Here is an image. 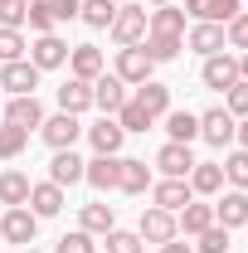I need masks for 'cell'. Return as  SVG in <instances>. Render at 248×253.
<instances>
[{
	"label": "cell",
	"mask_w": 248,
	"mask_h": 253,
	"mask_svg": "<svg viewBox=\"0 0 248 253\" xmlns=\"http://www.w3.org/2000/svg\"><path fill=\"white\" fill-rule=\"evenodd\" d=\"M234 141H239V151H248V117H239V131H234Z\"/></svg>",
	"instance_id": "f6af8a7d"
},
{
	"label": "cell",
	"mask_w": 248,
	"mask_h": 253,
	"mask_svg": "<svg viewBox=\"0 0 248 253\" xmlns=\"http://www.w3.org/2000/svg\"><path fill=\"white\" fill-rule=\"evenodd\" d=\"M234 131H239V117L229 112V107H209V112H200V136L209 141V146H229L234 141Z\"/></svg>",
	"instance_id": "277c9868"
},
{
	"label": "cell",
	"mask_w": 248,
	"mask_h": 253,
	"mask_svg": "<svg viewBox=\"0 0 248 253\" xmlns=\"http://www.w3.org/2000/svg\"><path fill=\"white\" fill-rule=\"evenodd\" d=\"M54 253H97V244H93V234L73 229V234H63V239H59V249H54Z\"/></svg>",
	"instance_id": "b9f144b4"
},
{
	"label": "cell",
	"mask_w": 248,
	"mask_h": 253,
	"mask_svg": "<svg viewBox=\"0 0 248 253\" xmlns=\"http://www.w3.org/2000/svg\"><path fill=\"white\" fill-rule=\"evenodd\" d=\"M30 63L44 73V68H59V63H68V44H63L59 34H39L30 44Z\"/></svg>",
	"instance_id": "9a60e30c"
},
{
	"label": "cell",
	"mask_w": 248,
	"mask_h": 253,
	"mask_svg": "<svg viewBox=\"0 0 248 253\" xmlns=\"http://www.w3.org/2000/svg\"><path fill=\"white\" fill-rule=\"evenodd\" d=\"M244 229H248V224H244Z\"/></svg>",
	"instance_id": "f5cc1de1"
},
{
	"label": "cell",
	"mask_w": 248,
	"mask_h": 253,
	"mask_svg": "<svg viewBox=\"0 0 248 253\" xmlns=\"http://www.w3.org/2000/svg\"><path fill=\"white\" fill-rule=\"evenodd\" d=\"M25 25H30L34 34H54V10H49V0H30V15H25Z\"/></svg>",
	"instance_id": "8d00e7d4"
},
{
	"label": "cell",
	"mask_w": 248,
	"mask_h": 253,
	"mask_svg": "<svg viewBox=\"0 0 248 253\" xmlns=\"http://www.w3.org/2000/svg\"><path fill=\"white\" fill-rule=\"evenodd\" d=\"M244 10V0H185V15H195L200 25H229Z\"/></svg>",
	"instance_id": "7c38bea8"
},
{
	"label": "cell",
	"mask_w": 248,
	"mask_h": 253,
	"mask_svg": "<svg viewBox=\"0 0 248 253\" xmlns=\"http://www.w3.org/2000/svg\"><path fill=\"white\" fill-rule=\"evenodd\" d=\"M161 253H195V249H190V244H180V234H175L170 244H161Z\"/></svg>",
	"instance_id": "bcb514c9"
},
{
	"label": "cell",
	"mask_w": 248,
	"mask_h": 253,
	"mask_svg": "<svg viewBox=\"0 0 248 253\" xmlns=\"http://www.w3.org/2000/svg\"><path fill=\"white\" fill-rule=\"evenodd\" d=\"M49 180H54V185H78V180H83V156H73V146H68V151H54Z\"/></svg>",
	"instance_id": "cb8c5ba5"
},
{
	"label": "cell",
	"mask_w": 248,
	"mask_h": 253,
	"mask_svg": "<svg viewBox=\"0 0 248 253\" xmlns=\"http://www.w3.org/2000/svg\"><path fill=\"white\" fill-rule=\"evenodd\" d=\"M39 136H44L54 151H68V146L83 136V122H78L73 112H54V117H44V122H39Z\"/></svg>",
	"instance_id": "5b68a950"
},
{
	"label": "cell",
	"mask_w": 248,
	"mask_h": 253,
	"mask_svg": "<svg viewBox=\"0 0 248 253\" xmlns=\"http://www.w3.org/2000/svg\"><path fill=\"white\" fill-rule=\"evenodd\" d=\"M136 234H141V244H156V249H161V244H170L180 229H175V214H170V210H156L151 205V210H141Z\"/></svg>",
	"instance_id": "8992f818"
},
{
	"label": "cell",
	"mask_w": 248,
	"mask_h": 253,
	"mask_svg": "<svg viewBox=\"0 0 248 253\" xmlns=\"http://www.w3.org/2000/svg\"><path fill=\"white\" fill-rule=\"evenodd\" d=\"M25 141H30V131H20V126L0 122V161H15L25 151Z\"/></svg>",
	"instance_id": "e575fe53"
},
{
	"label": "cell",
	"mask_w": 248,
	"mask_h": 253,
	"mask_svg": "<svg viewBox=\"0 0 248 253\" xmlns=\"http://www.w3.org/2000/svg\"><path fill=\"white\" fill-rule=\"evenodd\" d=\"M146 5H175V0H146Z\"/></svg>",
	"instance_id": "c3c4849f"
},
{
	"label": "cell",
	"mask_w": 248,
	"mask_h": 253,
	"mask_svg": "<svg viewBox=\"0 0 248 253\" xmlns=\"http://www.w3.org/2000/svg\"><path fill=\"white\" fill-rule=\"evenodd\" d=\"M141 49H146V59H151V63H170L180 49H185V34H146Z\"/></svg>",
	"instance_id": "484cf974"
},
{
	"label": "cell",
	"mask_w": 248,
	"mask_h": 253,
	"mask_svg": "<svg viewBox=\"0 0 248 253\" xmlns=\"http://www.w3.org/2000/svg\"><path fill=\"white\" fill-rule=\"evenodd\" d=\"M151 200H156V210L180 214L190 200H195V190H190V180H161V185H151Z\"/></svg>",
	"instance_id": "e0dca14e"
},
{
	"label": "cell",
	"mask_w": 248,
	"mask_h": 253,
	"mask_svg": "<svg viewBox=\"0 0 248 253\" xmlns=\"http://www.w3.org/2000/svg\"><path fill=\"white\" fill-rule=\"evenodd\" d=\"M34 234H39V219H34V210H25V205L5 210V219H0V244H25V249H30Z\"/></svg>",
	"instance_id": "3957f363"
},
{
	"label": "cell",
	"mask_w": 248,
	"mask_h": 253,
	"mask_svg": "<svg viewBox=\"0 0 248 253\" xmlns=\"http://www.w3.org/2000/svg\"><path fill=\"white\" fill-rule=\"evenodd\" d=\"M88 107H93V83L68 78V83L59 88V112H73V117H78V112H88Z\"/></svg>",
	"instance_id": "603a6c76"
},
{
	"label": "cell",
	"mask_w": 248,
	"mask_h": 253,
	"mask_svg": "<svg viewBox=\"0 0 248 253\" xmlns=\"http://www.w3.org/2000/svg\"><path fill=\"white\" fill-rule=\"evenodd\" d=\"M224 44H229V49H248V10H239V15L224 25Z\"/></svg>",
	"instance_id": "60d3db41"
},
{
	"label": "cell",
	"mask_w": 248,
	"mask_h": 253,
	"mask_svg": "<svg viewBox=\"0 0 248 253\" xmlns=\"http://www.w3.org/2000/svg\"><path fill=\"white\" fill-rule=\"evenodd\" d=\"M102 244H107V253H141V234L136 229H107Z\"/></svg>",
	"instance_id": "836d02e7"
},
{
	"label": "cell",
	"mask_w": 248,
	"mask_h": 253,
	"mask_svg": "<svg viewBox=\"0 0 248 253\" xmlns=\"http://www.w3.org/2000/svg\"><path fill=\"white\" fill-rule=\"evenodd\" d=\"M156 166H161L165 180H185L190 170H195V156H190V146H180V141H165L156 151Z\"/></svg>",
	"instance_id": "4fadbf2b"
},
{
	"label": "cell",
	"mask_w": 248,
	"mask_h": 253,
	"mask_svg": "<svg viewBox=\"0 0 248 253\" xmlns=\"http://www.w3.org/2000/svg\"><path fill=\"white\" fill-rule=\"evenodd\" d=\"M49 10H54V20H78L83 0H49Z\"/></svg>",
	"instance_id": "ee69618b"
},
{
	"label": "cell",
	"mask_w": 248,
	"mask_h": 253,
	"mask_svg": "<svg viewBox=\"0 0 248 253\" xmlns=\"http://www.w3.org/2000/svg\"><path fill=\"white\" fill-rule=\"evenodd\" d=\"M117 5H122V0H117Z\"/></svg>",
	"instance_id": "816d5d0a"
},
{
	"label": "cell",
	"mask_w": 248,
	"mask_h": 253,
	"mask_svg": "<svg viewBox=\"0 0 248 253\" xmlns=\"http://www.w3.org/2000/svg\"><path fill=\"white\" fill-rule=\"evenodd\" d=\"M200 239V253H229V229L224 224H209L205 234H195Z\"/></svg>",
	"instance_id": "ab89813d"
},
{
	"label": "cell",
	"mask_w": 248,
	"mask_h": 253,
	"mask_svg": "<svg viewBox=\"0 0 248 253\" xmlns=\"http://www.w3.org/2000/svg\"><path fill=\"white\" fill-rule=\"evenodd\" d=\"M214 224H224V229H244V224H248V190H219Z\"/></svg>",
	"instance_id": "8fae6325"
},
{
	"label": "cell",
	"mask_w": 248,
	"mask_h": 253,
	"mask_svg": "<svg viewBox=\"0 0 248 253\" xmlns=\"http://www.w3.org/2000/svg\"><path fill=\"white\" fill-rule=\"evenodd\" d=\"M0 117H5V102H0Z\"/></svg>",
	"instance_id": "681fc988"
},
{
	"label": "cell",
	"mask_w": 248,
	"mask_h": 253,
	"mask_svg": "<svg viewBox=\"0 0 248 253\" xmlns=\"http://www.w3.org/2000/svg\"><path fill=\"white\" fill-rule=\"evenodd\" d=\"M117 190H122V195H146V190H151V166H146V161H136V156H122Z\"/></svg>",
	"instance_id": "d6986e66"
},
{
	"label": "cell",
	"mask_w": 248,
	"mask_h": 253,
	"mask_svg": "<svg viewBox=\"0 0 248 253\" xmlns=\"http://www.w3.org/2000/svg\"><path fill=\"white\" fill-rule=\"evenodd\" d=\"M25 34L20 30H0V63H15V59H25Z\"/></svg>",
	"instance_id": "74e56055"
},
{
	"label": "cell",
	"mask_w": 248,
	"mask_h": 253,
	"mask_svg": "<svg viewBox=\"0 0 248 253\" xmlns=\"http://www.w3.org/2000/svg\"><path fill=\"white\" fill-rule=\"evenodd\" d=\"M165 131H170V141L190 146V141L200 136V117H195V112H185V107H170V112H165Z\"/></svg>",
	"instance_id": "83f0119b"
},
{
	"label": "cell",
	"mask_w": 248,
	"mask_h": 253,
	"mask_svg": "<svg viewBox=\"0 0 248 253\" xmlns=\"http://www.w3.org/2000/svg\"><path fill=\"white\" fill-rule=\"evenodd\" d=\"M117 122H122V131L131 136V131H151V122H156V117H146V107H141L136 97H126L122 107H117Z\"/></svg>",
	"instance_id": "1f68e13d"
},
{
	"label": "cell",
	"mask_w": 248,
	"mask_h": 253,
	"mask_svg": "<svg viewBox=\"0 0 248 253\" xmlns=\"http://www.w3.org/2000/svg\"><path fill=\"white\" fill-rule=\"evenodd\" d=\"M136 102L146 107V117H165V112H170V88L156 83V78H146V83L136 88Z\"/></svg>",
	"instance_id": "f546056e"
},
{
	"label": "cell",
	"mask_w": 248,
	"mask_h": 253,
	"mask_svg": "<svg viewBox=\"0 0 248 253\" xmlns=\"http://www.w3.org/2000/svg\"><path fill=\"white\" fill-rule=\"evenodd\" d=\"M209 224H214V205H200V200H190L185 210L175 214V229L180 234H205Z\"/></svg>",
	"instance_id": "f1b7e54d"
},
{
	"label": "cell",
	"mask_w": 248,
	"mask_h": 253,
	"mask_svg": "<svg viewBox=\"0 0 248 253\" xmlns=\"http://www.w3.org/2000/svg\"><path fill=\"white\" fill-rule=\"evenodd\" d=\"M83 131H88V141H93L97 156H117V151H122V141H126V131H122L117 117H97V122L83 126Z\"/></svg>",
	"instance_id": "9c48e42d"
},
{
	"label": "cell",
	"mask_w": 248,
	"mask_h": 253,
	"mask_svg": "<svg viewBox=\"0 0 248 253\" xmlns=\"http://www.w3.org/2000/svg\"><path fill=\"white\" fill-rule=\"evenodd\" d=\"M244 5H248V0H244Z\"/></svg>",
	"instance_id": "db71d44e"
},
{
	"label": "cell",
	"mask_w": 248,
	"mask_h": 253,
	"mask_svg": "<svg viewBox=\"0 0 248 253\" xmlns=\"http://www.w3.org/2000/svg\"><path fill=\"white\" fill-rule=\"evenodd\" d=\"M239 78H248V49H244V59H239Z\"/></svg>",
	"instance_id": "7dc6e473"
},
{
	"label": "cell",
	"mask_w": 248,
	"mask_h": 253,
	"mask_svg": "<svg viewBox=\"0 0 248 253\" xmlns=\"http://www.w3.org/2000/svg\"><path fill=\"white\" fill-rule=\"evenodd\" d=\"M117 170H122V156H93L83 161V180L93 190H117Z\"/></svg>",
	"instance_id": "ac0fdd59"
},
{
	"label": "cell",
	"mask_w": 248,
	"mask_h": 253,
	"mask_svg": "<svg viewBox=\"0 0 248 253\" xmlns=\"http://www.w3.org/2000/svg\"><path fill=\"white\" fill-rule=\"evenodd\" d=\"M200 78H205V88L229 93V88L239 83V59H234V54H209V59H205V68H200Z\"/></svg>",
	"instance_id": "ba28073f"
},
{
	"label": "cell",
	"mask_w": 248,
	"mask_h": 253,
	"mask_svg": "<svg viewBox=\"0 0 248 253\" xmlns=\"http://www.w3.org/2000/svg\"><path fill=\"white\" fill-rule=\"evenodd\" d=\"M146 34H185V10L156 5L151 15H146Z\"/></svg>",
	"instance_id": "4316f807"
},
{
	"label": "cell",
	"mask_w": 248,
	"mask_h": 253,
	"mask_svg": "<svg viewBox=\"0 0 248 253\" xmlns=\"http://www.w3.org/2000/svg\"><path fill=\"white\" fill-rule=\"evenodd\" d=\"M68 68H73V78L93 83L97 73H107V59H102L97 44H73V49H68Z\"/></svg>",
	"instance_id": "5bb4252c"
},
{
	"label": "cell",
	"mask_w": 248,
	"mask_h": 253,
	"mask_svg": "<svg viewBox=\"0 0 248 253\" xmlns=\"http://www.w3.org/2000/svg\"><path fill=\"white\" fill-rule=\"evenodd\" d=\"M112 15H117V0H83V10H78V20L93 25V30H107Z\"/></svg>",
	"instance_id": "d6a6232c"
},
{
	"label": "cell",
	"mask_w": 248,
	"mask_h": 253,
	"mask_svg": "<svg viewBox=\"0 0 248 253\" xmlns=\"http://www.w3.org/2000/svg\"><path fill=\"white\" fill-rule=\"evenodd\" d=\"M39 88V68L30 59H15V63H0V93L10 97H30Z\"/></svg>",
	"instance_id": "7a4b0ae2"
},
{
	"label": "cell",
	"mask_w": 248,
	"mask_h": 253,
	"mask_svg": "<svg viewBox=\"0 0 248 253\" xmlns=\"http://www.w3.org/2000/svg\"><path fill=\"white\" fill-rule=\"evenodd\" d=\"M151 68H156V63L146 59V49H141V44H126L122 54H117V78H122L126 88H141V83L151 78Z\"/></svg>",
	"instance_id": "52a82bcc"
},
{
	"label": "cell",
	"mask_w": 248,
	"mask_h": 253,
	"mask_svg": "<svg viewBox=\"0 0 248 253\" xmlns=\"http://www.w3.org/2000/svg\"><path fill=\"white\" fill-rule=\"evenodd\" d=\"M185 180H190L195 195H219L224 190V166L219 161H195V170H190Z\"/></svg>",
	"instance_id": "7402d4cb"
},
{
	"label": "cell",
	"mask_w": 248,
	"mask_h": 253,
	"mask_svg": "<svg viewBox=\"0 0 248 253\" xmlns=\"http://www.w3.org/2000/svg\"><path fill=\"white\" fill-rule=\"evenodd\" d=\"M30 15V0H0V30H20Z\"/></svg>",
	"instance_id": "f35d334b"
},
{
	"label": "cell",
	"mask_w": 248,
	"mask_h": 253,
	"mask_svg": "<svg viewBox=\"0 0 248 253\" xmlns=\"http://www.w3.org/2000/svg\"><path fill=\"white\" fill-rule=\"evenodd\" d=\"M185 49L205 54V59H209V54H224V49H229V44H224V25H200V20H195V30L185 34Z\"/></svg>",
	"instance_id": "ffe728a7"
},
{
	"label": "cell",
	"mask_w": 248,
	"mask_h": 253,
	"mask_svg": "<svg viewBox=\"0 0 248 253\" xmlns=\"http://www.w3.org/2000/svg\"><path fill=\"white\" fill-rule=\"evenodd\" d=\"M30 210H34V219H54L63 210V185H54V180L30 185Z\"/></svg>",
	"instance_id": "44dd1931"
},
{
	"label": "cell",
	"mask_w": 248,
	"mask_h": 253,
	"mask_svg": "<svg viewBox=\"0 0 248 253\" xmlns=\"http://www.w3.org/2000/svg\"><path fill=\"white\" fill-rule=\"evenodd\" d=\"M25 253H39V249H25Z\"/></svg>",
	"instance_id": "f907efd6"
},
{
	"label": "cell",
	"mask_w": 248,
	"mask_h": 253,
	"mask_svg": "<svg viewBox=\"0 0 248 253\" xmlns=\"http://www.w3.org/2000/svg\"><path fill=\"white\" fill-rule=\"evenodd\" d=\"M0 205H5V210L30 205V175H25V170H0Z\"/></svg>",
	"instance_id": "d4e9b609"
},
{
	"label": "cell",
	"mask_w": 248,
	"mask_h": 253,
	"mask_svg": "<svg viewBox=\"0 0 248 253\" xmlns=\"http://www.w3.org/2000/svg\"><path fill=\"white\" fill-rule=\"evenodd\" d=\"M224 185L248 190V151H234V156H224Z\"/></svg>",
	"instance_id": "d590c367"
},
{
	"label": "cell",
	"mask_w": 248,
	"mask_h": 253,
	"mask_svg": "<svg viewBox=\"0 0 248 253\" xmlns=\"http://www.w3.org/2000/svg\"><path fill=\"white\" fill-rule=\"evenodd\" d=\"M122 102H126V83L117 73H97L93 78V107H102V117H117Z\"/></svg>",
	"instance_id": "30bf717a"
},
{
	"label": "cell",
	"mask_w": 248,
	"mask_h": 253,
	"mask_svg": "<svg viewBox=\"0 0 248 253\" xmlns=\"http://www.w3.org/2000/svg\"><path fill=\"white\" fill-rule=\"evenodd\" d=\"M224 107H229L234 117H248V78H239V83L224 93Z\"/></svg>",
	"instance_id": "7bdbcfd3"
},
{
	"label": "cell",
	"mask_w": 248,
	"mask_h": 253,
	"mask_svg": "<svg viewBox=\"0 0 248 253\" xmlns=\"http://www.w3.org/2000/svg\"><path fill=\"white\" fill-rule=\"evenodd\" d=\"M0 122H10V126H20V131H30V126L44 122V107H39V97H34V93H30V97H10Z\"/></svg>",
	"instance_id": "2e32d148"
},
{
	"label": "cell",
	"mask_w": 248,
	"mask_h": 253,
	"mask_svg": "<svg viewBox=\"0 0 248 253\" xmlns=\"http://www.w3.org/2000/svg\"><path fill=\"white\" fill-rule=\"evenodd\" d=\"M107 34H112L122 49H126V44H141V39H146V10H141V5H117Z\"/></svg>",
	"instance_id": "6da1fadb"
},
{
	"label": "cell",
	"mask_w": 248,
	"mask_h": 253,
	"mask_svg": "<svg viewBox=\"0 0 248 253\" xmlns=\"http://www.w3.org/2000/svg\"><path fill=\"white\" fill-rule=\"evenodd\" d=\"M78 229H83V234H107V229H117V214H112V205H102V200L83 205V214H78Z\"/></svg>",
	"instance_id": "4dcf8cb0"
}]
</instances>
